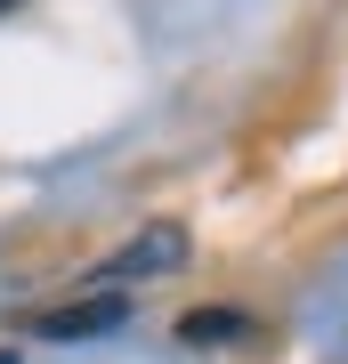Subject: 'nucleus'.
<instances>
[{
    "mask_svg": "<svg viewBox=\"0 0 348 364\" xmlns=\"http://www.w3.org/2000/svg\"><path fill=\"white\" fill-rule=\"evenodd\" d=\"M259 324H251V316L243 308H186L179 316V340H186V348H235V340H251Z\"/></svg>",
    "mask_w": 348,
    "mask_h": 364,
    "instance_id": "obj_3",
    "label": "nucleus"
},
{
    "mask_svg": "<svg viewBox=\"0 0 348 364\" xmlns=\"http://www.w3.org/2000/svg\"><path fill=\"white\" fill-rule=\"evenodd\" d=\"M16 9H25V0H0V16H16Z\"/></svg>",
    "mask_w": 348,
    "mask_h": 364,
    "instance_id": "obj_4",
    "label": "nucleus"
},
{
    "mask_svg": "<svg viewBox=\"0 0 348 364\" xmlns=\"http://www.w3.org/2000/svg\"><path fill=\"white\" fill-rule=\"evenodd\" d=\"M186 251H194V235H186L179 219H154V227L130 235L105 267H90V291H122V284H146V275H179Z\"/></svg>",
    "mask_w": 348,
    "mask_h": 364,
    "instance_id": "obj_1",
    "label": "nucleus"
},
{
    "mask_svg": "<svg viewBox=\"0 0 348 364\" xmlns=\"http://www.w3.org/2000/svg\"><path fill=\"white\" fill-rule=\"evenodd\" d=\"M122 324H130V291H81V299H65V308H41L33 316L41 340H105Z\"/></svg>",
    "mask_w": 348,
    "mask_h": 364,
    "instance_id": "obj_2",
    "label": "nucleus"
},
{
    "mask_svg": "<svg viewBox=\"0 0 348 364\" xmlns=\"http://www.w3.org/2000/svg\"><path fill=\"white\" fill-rule=\"evenodd\" d=\"M0 364H25V356H16V348H0Z\"/></svg>",
    "mask_w": 348,
    "mask_h": 364,
    "instance_id": "obj_5",
    "label": "nucleus"
}]
</instances>
